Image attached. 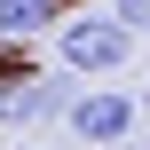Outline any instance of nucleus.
I'll use <instances>...</instances> for the list:
<instances>
[{"instance_id": "7ed1b4c3", "label": "nucleus", "mask_w": 150, "mask_h": 150, "mask_svg": "<svg viewBox=\"0 0 150 150\" xmlns=\"http://www.w3.org/2000/svg\"><path fill=\"white\" fill-rule=\"evenodd\" d=\"M71 103V79H8L0 71V127H40V119H55Z\"/></svg>"}, {"instance_id": "20e7f679", "label": "nucleus", "mask_w": 150, "mask_h": 150, "mask_svg": "<svg viewBox=\"0 0 150 150\" xmlns=\"http://www.w3.org/2000/svg\"><path fill=\"white\" fill-rule=\"evenodd\" d=\"M55 24V0H0V40H32Z\"/></svg>"}, {"instance_id": "f03ea898", "label": "nucleus", "mask_w": 150, "mask_h": 150, "mask_svg": "<svg viewBox=\"0 0 150 150\" xmlns=\"http://www.w3.org/2000/svg\"><path fill=\"white\" fill-rule=\"evenodd\" d=\"M63 119H71V134H87V142H127L142 111H134V95H119V87H71Z\"/></svg>"}, {"instance_id": "f257e3e1", "label": "nucleus", "mask_w": 150, "mask_h": 150, "mask_svg": "<svg viewBox=\"0 0 150 150\" xmlns=\"http://www.w3.org/2000/svg\"><path fill=\"white\" fill-rule=\"evenodd\" d=\"M63 71H127L134 63V32L119 16H87V24H63Z\"/></svg>"}, {"instance_id": "39448f33", "label": "nucleus", "mask_w": 150, "mask_h": 150, "mask_svg": "<svg viewBox=\"0 0 150 150\" xmlns=\"http://www.w3.org/2000/svg\"><path fill=\"white\" fill-rule=\"evenodd\" d=\"M111 16H119L127 32H142V24H150V0H111Z\"/></svg>"}]
</instances>
